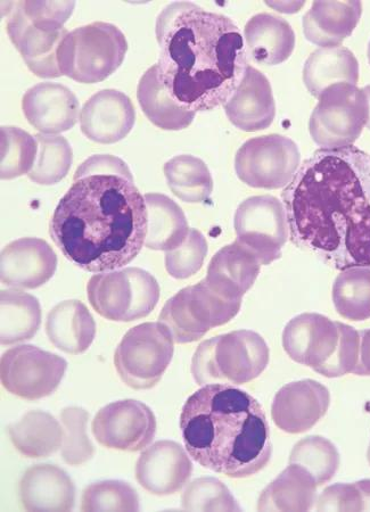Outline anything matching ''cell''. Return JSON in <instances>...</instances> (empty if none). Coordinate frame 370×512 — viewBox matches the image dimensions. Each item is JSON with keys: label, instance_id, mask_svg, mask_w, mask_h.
Returning <instances> with one entry per match:
<instances>
[{"label": "cell", "instance_id": "cell-34", "mask_svg": "<svg viewBox=\"0 0 370 512\" xmlns=\"http://www.w3.org/2000/svg\"><path fill=\"white\" fill-rule=\"evenodd\" d=\"M164 176L171 192L186 203H203L213 192L208 165L192 155H178L164 164Z\"/></svg>", "mask_w": 370, "mask_h": 512}, {"label": "cell", "instance_id": "cell-45", "mask_svg": "<svg viewBox=\"0 0 370 512\" xmlns=\"http://www.w3.org/2000/svg\"><path fill=\"white\" fill-rule=\"evenodd\" d=\"M361 493H363L365 511H370V480L357 482Z\"/></svg>", "mask_w": 370, "mask_h": 512}, {"label": "cell", "instance_id": "cell-2", "mask_svg": "<svg viewBox=\"0 0 370 512\" xmlns=\"http://www.w3.org/2000/svg\"><path fill=\"white\" fill-rule=\"evenodd\" d=\"M148 212L125 161L94 155L76 171L49 234L72 263L93 274L120 270L145 245Z\"/></svg>", "mask_w": 370, "mask_h": 512}, {"label": "cell", "instance_id": "cell-12", "mask_svg": "<svg viewBox=\"0 0 370 512\" xmlns=\"http://www.w3.org/2000/svg\"><path fill=\"white\" fill-rule=\"evenodd\" d=\"M368 119L369 104L363 89L350 84L333 85L318 98L309 121L310 136L328 150L353 146Z\"/></svg>", "mask_w": 370, "mask_h": 512}, {"label": "cell", "instance_id": "cell-21", "mask_svg": "<svg viewBox=\"0 0 370 512\" xmlns=\"http://www.w3.org/2000/svg\"><path fill=\"white\" fill-rule=\"evenodd\" d=\"M24 117L44 135H59L77 125L80 104L68 87L43 82L28 90L22 99Z\"/></svg>", "mask_w": 370, "mask_h": 512}, {"label": "cell", "instance_id": "cell-44", "mask_svg": "<svg viewBox=\"0 0 370 512\" xmlns=\"http://www.w3.org/2000/svg\"><path fill=\"white\" fill-rule=\"evenodd\" d=\"M360 349L359 361L355 370V375L370 376V329L359 332Z\"/></svg>", "mask_w": 370, "mask_h": 512}, {"label": "cell", "instance_id": "cell-31", "mask_svg": "<svg viewBox=\"0 0 370 512\" xmlns=\"http://www.w3.org/2000/svg\"><path fill=\"white\" fill-rule=\"evenodd\" d=\"M8 434L15 449L31 459L52 456L63 445V426L45 411H29L8 427Z\"/></svg>", "mask_w": 370, "mask_h": 512}, {"label": "cell", "instance_id": "cell-29", "mask_svg": "<svg viewBox=\"0 0 370 512\" xmlns=\"http://www.w3.org/2000/svg\"><path fill=\"white\" fill-rule=\"evenodd\" d=\"M317 482L308 470L290 464L260 494L259 511H309L314 508Z\"/></svg>", "mask_w": 370, "mask_h": 512}, {"label": "cell", "instance_id": "cell-10", "mask_svg": "<svg viewBox=\"0 0 370 512\" xmlns=\"http://www.w3.org/2000/svg\"><path fill=\"white\" fill-rule=\"evenodd\" d=\"M174 338L161 322H146L128 330L114 353L121 381L137 391L161 381L174 357Z\"/></svg>", "mask_w": 370, "mask_h": 512}, {"label": "cell", "instance_id": "cell-16", "mask_svg": "<svg viewBox=\"0 0 370 512\" xmlns=\"http://www.w3.org/2000/svg\"><path fill=\"white\" fill-rule=\"evenodd\" d=\"M95 439L103 447L138 452L150 447L156 434V418L150 407L136 400L108 404L92 424Z\"/></svg>", "mask_w": 370, "mask_h": 512}, {"label": "cell", "instance_id": "cell-5", "mask_svg": "<svg viewBox=\"0 0 370 512\" xmlns=\"http://www.w3.org/2000/svg\"><path fill=\"white\" fill-rule=\"evenodd\" d=\"M283 346L293 361L324 377L337 378L355 373L360 336L342 322L318 313H303L286 325Z\"/></svg>", "mask_w": 370, "mask_h": 512}, {"label": "cell", "instance_id": "cell-40", "mask_svg": "<svg viewBox=\"0 0 370 512\" xmlns=\"http://www.w3.org/2000/svg\"><path fill=\"white\" fill-rule=\"evenodd\" d=\"M82 511H139V498L133 486L122 481L89 485L82 494Z\"/></svg>", "mask_w": 370, "mask_h": 512}, {"label": "cell", "instance_id": "cell-30", "mask_svg": "<svg viewBox=\"0 0 370 512\" xmlns=\"http://www.w3.org/2000/svg\"><path fill=\"white\" fill-rule=\"evenodd\" d=\"M148 229L147 249L172 251L185 242L189 233L188 221L180 206L163 194H146Z\"/></svg>", "mask_w": 370, "mask_h": 512}, {"label": "cell", "instance_id": "cell-47", "mask_svg": "<svg viewBox=\"0 0 370 512\" xmlns=\"http://www.w3.org/2000/svg\"><path fill=\"white\" fill-rule=\"evenodd\" d=\"M367 56H368V62L370 64V41H369V44H368V52H367Z\"/></svg>", "mask_w": 370, "mask_h": 512}, {"label": "cell", "instance_id": "cell-36", "mask_svg": "<svg viewBox=\"0 0 370 512\" xmlns=\"http://www.w3.org/2000/svg\"><path fill=\"white\" fill-rule=\"evenodd\" d=\"M38 155L28 177L35 184L51 186L68 176L73 152L68 140L62 136L38 134Z\"/></svg>", "mask_w": 370, "mask_h": 512}, {"label": "cell", "instance_id": "cell-15", "mask_svg": "<svg viewBox=\"0 0 370 512\" xmlns=\"http://www.w3.org/2000/svg\"><path fill=\"white\" fill-rule=\"evenodd\" d=\"M236 241L256 254L263 266L282 258L290 238L283 202L270 195L253 196L238 206L234 218Z\"/></svg>", "mask_w": 370, "mask_h": 512}, {"label": "cell", "instance_id": "cell-41", "mask_svg": "<svg viewBox=\"0 0 370 512\" xmlns=\"http://www.w3.org/2000/svg\"><path fill=\"white\" fill-rule=\"evenodd\" d=\"M187 511H241L228 487L213 477H203L187 486L182 498Z\"/></svg>", "mask_w": 370, "mask_h": 512}, {"label": "cell", "instance_id": "cell-18", "mask_svg": "<svg viewBox=\"0 0 370 512\" xmlns=\"http://www.w3.org/2000/svg\"><path fill=\"white\" fill-rule=\"evenodd\" d=\"M331 394L312 379L285 385L275 395L271 416L275 425L289 434L308 432L330 408Z\"/></svg>", "mask_w": 370, "mask_h": 512}, {"label": "cell", "instance_id": "cell-23", "mask_svg": "<svg viewBox=\"0 0 370 512\" xmlns=\"http://www.w3.org/2000/svg\"><path fill=\"white\" fill-rule=\"evenodd\" d=\"M224 109L229 121L245 132L265 130L273 125L276 104L265 74L250 65L242 84Z\"/></svg>", "mask_w": 370, "mask_h": 512}, {"label": "cell", "instance_id": "cell-13", "mask_svg": "<svg viewBox=\"0 0 370 512\" xmlns=\"http://www.w3.org/2000/svg\"><path fill=\"white\" fill-rule=\"evenodd\" d=\"M298 146L282 135L251 138L238 150L236 175L253 188L281 189L289 185L300 168Z\"/></svg>", "mask_w": 370, "mask_h": 512}, {"label": "cell", "instance_id": "cell-48", "mask_svg": "<svg viewBox=\"0 0 370 512\" xmlns=\"http://www.w3.org/2000/svg\"><path fill=\"white\" fill-rule=\"evenodd\" d=\"M367 459H368V462L370 465V444H369V448H368V452H367Z\"/></svg>", "mask_w": 370, "mask_h": 512}, {"label": "cell", "instance_id": "cell-20", "mask_svg": "<svg viewBox=\"0 0 370 512\" xmlns=\"http://www.w3.org/2000/svg\"><path fill=\"white\" fill-rule=\"evenodd\" d=\"M136 111L133 102L115 89H105L88 99L80 112L82 134L98 144L110 145L125 139L133 130Z\"/></svg>", "mask_w": 370, "mask_h": 512}, {"label": "cell", "instance_id": "cell-32", "mask_svg": "<svg viewBox=\"0 0 370 512\" xmlns=\"http://www.w3.org/2000/svg\"><path fill=\"white\" fill-rule=\"evenodd\" d=\"M137 98L147 119L160 129L184 130L191 126L195 119L196 113L178 105L164 88L159 80L156 64L139 80Z\"/></svg>", "mask_w": 370, "mask_h": 512}, {"label": "cell", "instance_id": "cell-43", "mask_svg": "<svg viewBox=\"0 0 370 512\" xmlns=\"http://www.w3.org/2000/svg\"><path fill=\"white\" fill-rule=\"evenodd\" d=\"M318 511H365L363 493L357 483L335 484L320 494Z\"/></svg>", "mask_w": 370, "mask_h": 512}, {"label": "cell", "instance_id": "cell-11", "mask_svg": "<svg viewBox=\"0 0 370 512\" xmlns=\"http://www.w3.org/2000/svg\"><path fill=\"white\" fill-rule=\"evenodd\" d=\"M242 302L222 299L204 279L172 296L160 313L159 322L169 329L177 344L201 340L210 329L224 326L240 312Z\"/></svg>", "mask_w": 370, "mask_h": 512}, {"label": "cell", "instance_id": "cell-6", "mask_svg": "<svg viewBox=\"0 0 370 512\" xmlns=\"http://www.w3.org/2000/svg\"><path fill=\"white\" fill-rule=\"evenodd\" d=\"M7 33L29 70L39 78L63 77L59 53L69 31L64 24L74 2H19L8 4Z\"/></svg>", "mask_w": 370, "mask_h": 512}, {"label": "cell", "instance_id": "cell-46", "mask_svg": "<svg viewBox=\"0 0 370 512\" xmlns=\"http://www.w3.org/2000/svg\"><path fill=\"white\" fill-rule=\"evenodd\" d=\"M363 90H364V93L367 96L368 104H369V119H368L366 127L370 130V86L365 87Z\"/></svg>", "mask_w": 370, "mask_h": 512}, {"label": "cell", "instance_id": "cell-9", "mask_svg": "<svg viewBox=\"0 0 370 512\" xmlns=\"http://www.w3.org/2000/svg\"><path fill=\"white\" fill-rule=\"evenodd\" d=\"M87 295L98 315L130 322L150 315L159 303L160 286L150 272L125 268L90 278Z\"/></svg>", "mask_w": 370, "mask_h": 512}, {"label": "cell", "instance_id": "cell-22", "mask_svg": "<svg viewBox=\"0 0 370 512\" xmlns=\"http://www.w3.org/2000/svg\"><path fill=\"white\" fill-rule=\"evenodd\" d=\"M261 266L256 254L235 241L213 256L204 282L222 299L242 302L243 296L256 283Z\"/></svg>", "mask_w": 370, "mask_h": 512}, {"label": "cell", "instance_id": "cell-7", "mask_svg": "<svg viewBox=\"0 0 370 512\" xmlns=\"http://www.w3.org/2000/svg\"><path fill=\"white\" fill-rule=\"evenodd\" d=\"M265 340L252 330L210 338L200 344L192 360V375L197 385H243L254 381L269 363Z\"/></svg>", "mask_w": 370, "mask_h": 512}, {"label": "cell", "instance_id": "cell-24", "mask_svg": "<svg viewBox=\"0 0 370 512\" xmlns=\"http://www.w3.org/2000/svg\"><path fill=\"white\" fill-rule=\"evenodd\" d=\"M20 499L27 511H71L76 503V486L60 467L37 465L21 478Z\"/></svg>", "mask_w": 370, "mask_h": 512}, {"label": "cell", "instance_id": "cell-39", "mask_svg": "<svg viewBox=\"0 0 370 512\" xmlns=\"http://www.w3.org/2000/svg\"><path fill=\"white\" fill-rule=\"evenodd\" d=\"M88 411L79 407L61 412L63 426L62 458L70 466H81L92 459L95 448L87 434Z\"/></svg>", "mask_w": 370, "mask_h": 512}, {"label": "cell", "instance_id": "cell-19", "mask_svg": "<svg viewBox=\"0 0 370 512\" xmlns=\"http://www.w3.org/2000/svg\"><path fill=\"white\" fill-rule=\"evenodd\" d=\"M56 269V253L40 238H20L0 255V279L8 287L39 288L54 277Z\"/></svg>", "mask_w": 370, "mask_h": 512}, {"label": "cell", "instance_id": "cell-33", "mask_svg": "<svg viewBox=\"0 0 370 512\" xmlns=\"http://www.w3.org/2000/svg\"><path fill=\"white\" fill-rule=\"evenodd\" d=\"M41 325L38 299L28 293L8 289L0 292V343L13 345L32 340Z\"/></svg>", "mask_w": 370, "mask_h": 512}, {"label": "cell", "instance_id": "cell-1", "mask_svg": "<svg viewBox=\"0 0 370 512\" xmlns=\"http://www.w3.org/2000/svg\"><path fill=\"white\" fill-rule=\"evenodd\" d=\"M292 243L336 270L370 269V154L320 148L282 194Z\"/></svg>", "mask_w": 370, "mask_h": 512}, {"label": "cell", "instance_id": "cell-28", "mask_svg": "<svg viewBox=\"0 0 370 512\" xmlns=\"http://www.w3.org/2000/svg\"><path fill=\"white\" fill-rule=\"evenodd\" d=\"M359 63L350 49L343 46L318 48L303 68V82L308 92L319 98L328 87L337 84L357 85Z\"/></svg>", "mask_w": 370, "mask_h": 512}, {"label": "cell", "instance_id": "cell-4", "mask_svg": "<svg viewBox=\"0 0 370 512\" xmlns=\"http://www.w3.org/2000/svg\"><path fill=\"white\" fill-rule=\"evenodd\" d=\"M180 429L197 464L230 478L258 474L273 456L265 410L234 385H205L189 396Z\"/></svg>", "mask_w": 370, "mask_h": 512}, {"label": "cell", "instance_id": "cell-26", "mask_svg": "<svg viewBox=\"0 0 370 512\" xmlns=\"http://www.w3.org/2000/svg\"><path fill=\"white\" fill-rule=\"evenodd\" d=\"M244 41L254 62L274 66L290 59L295 48V33L286 20L260 13L245 24Z\"/></svg>", "mask_w": 370, "mask_h": 512}, {"label": "cell", "instance_id": "cell-38", "mask_svg": "<svg viewBox=\"0 0 370 512\" xmlns=\"http://www.w3.org/2000/svg\"><path fill=\"white\" fill-rule=\"evenodd\" d=\"M2 162L0 177L3 180L29 175L37 160L38 142L36 137L16 127H2Z\"/></svg>", "mask_w": 370, "mask_h": 512}, {"label": "cell", "instance_id": "cell-3", "mask_svg": "<svg viewBox=\"0 0 370 512\" xmlns=\"http://www.w3.org/2000/svg\"><path fill=\"white\" fill-rule=\"evenodd\" d=\"M158 76L174 101L189 112L225 105L250 66L244 37L228 16L178 2L156 19Z\"/></svg>", "mask_w": 370, "mask_h": 512}, {"label": "cell", "instance_id": "cell-27", "mask_svg": "<svg viewBox=\"0 0 370 512\" xmlns=\"http://www.w3.org/2000/svg\"><path fill=\"white\" fill-rule=\"evenodd\" d=\"M46 334L55 348L78 355L85 353L93 344L96 324L84 303L64 301L48 313Z\"/></svg>", "mask_w": 370, "mask_h": 512}, {"label": "cell", "instance_id": "cell-25", "mask_svg": "<svg viewBox=\"0 0 370 512\" xmlns=\"http://www.w3.org/2000/svg\"><path fill=\"white\" fill-rule=\"evenodd\" d=\"M363 15L360 2H315L303 16L304 36L323 47L341 46L352 35Z\"/></svg>", "mask_w": 370, "mask_h": 512}, {"label": "cell", "instance_id": "cell-8", "mask_svg": "<svg viewBox=\"0 0 370 512\" xmlns=\"http://www.w3.org/2000/svg\"><path fill=\"white\" fill-rule=\"evenodd\" d=\"M126 36L114 24L94 22L71 31L63 41L59 64L63 76L80 84H97L117 71L126 59Z\"/></svg>", "mask_w": 370, "mask_h": 512}, {"label": "cell", "instance_id": "cell-37", "mask_svg": "<svg viewBox=\"0 0 370 512\" xmlns=\"http://www.w3.org/2000/svg\"><path fill=\"white\" fill-rule=\"evenodd\" d=\"M340 453L323 436H308L295 444L290 464L299 465L315 477L318 486L330 482L340 467Z\"/></svg>", "mask_w": 370, "mask_h": 512}, {"label": "cell", "instance_id": "cell-14", "mask_svg": "<svg viewBox=\"0 0 370 512\" xmlns=\"http://www.w3.org/2000/svg\"><path fill=\"white\" fill-rule=\"evenodd\" d=\"M67 360L34 345L15 346L2 355L0 379L6 390L19 398L36 401L59 388Z\"/></svg>", "mask_w": 370, "mask_h": 512}, {"label": "cell", "instance_id": "cell-35", "mask_svg": "<svg viewBox=\"0 0 370 512\" xmlns=\"http://www.w3.org/2000/svg\"><path fill=\"white\" fill-rule=\"evenodd\" d=\"M334 307L345 319L365 321L370 318V269L344 270L333 286Z\"/></svg>", "mask_w": 370, "mask_h": 512}, {"label": "cell", "instance_id": "cell-42", "mask_svg": "<svg viewBox=\"0 0 370 512\" xmlns=\"http://www.w3.org/2000/svg\"><path fill=\"white\" fill-rule=\"evenodd\" d=\"M208 255V242L197 229H189L185 242L166 253V269L172 278L187 279L199 272Z\"/></svg>", "mask_w": 370, "mask_h": 512}, {"label": "cell", "instance_id": "cell-17", "mask_svg": "<svg viewBox=\"0 0 370 512\" xmlns=\"http://www.w3.org/2000/svg\"><path fill=\"white\" fill-rule=\"evenodd\" d=\"M177 442L159 441L145 449L136 465V480L159 497L179 492L191 480L193 464Z\"/></svg>", "mask_w": 370, "mask_h": 512}]
</instances>
